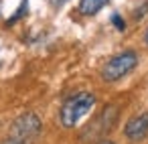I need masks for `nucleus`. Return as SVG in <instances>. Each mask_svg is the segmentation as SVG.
I'll list each match as a JSON object with an SVG mask.
<instances>
[{
    "mask_svg": "<svg viewBox=\"0 0 148 144\" xmlns=\"http://www.w3.org/2000/svg\"><path fill=\"white\" fill-rule=\"evenodd\" d=\"M110 2V0H79V6H77V10L83 14V16H93V14H97L106 4Z\"/></svg>",
    "mask_w": 148,
    "mask_h": 144,
    "instance_id": "nucleus-5",
    "label": "nucleus"
},
{
    "mask_svg": "<svg viewBox=\"0 0 148 144\" xmlns=\"http://www.w3.org/2000/svg\"><path fill=\"white\" fill-rule=\"evenodd\" d=\"M112 23H114V27H116L118 31H124V29H126V23H124V19H122L120 14H112Z\"/></svg>",
    "mask_w": 148,
    "mask_h": 144,
    "instance_id": "nucleus-7",
    "label": "nucleus"
},
{
    "mask_svg": "<svg viewBox=\"0 0 148 144\" xmlns=\"http://www.w3.org/2000/svg\"><path fill=\"white\" fill-rule=\"evenodd\" d=\"M27 10H29V0H23V2H21V8H18V10L8 19V25H14L18 19H23V16L27 14Z\"/></svg>",
    "mask_w": 148,
    "mask_h": 144,
    "instance_id": "nucleus-6",
    "label": "nucleus"
},
{
    "mask_svg": "<svg viewBox=\"0 0 148 144\" xmlns=\"http://www.w3.org/2000/svg\"><path fill=\"white\" fill-rule=\"evenodd\" d=\"M2 144H21V142H16V140H12V138H8V140H4Z\"/></svg>",
    "mask_w": 148,
    "mask_h": 144,
    "instance_id": "nucleus-10",
    "label": "nucleus"
},
{
    "mask_svg": "<svg viewBox=\"0 0 148 144\" xmlns=\"http://www.w3.org/2000/svg\"><path fill=\"white\" fill-rule=\"evenodd\" d=\"M124 136L130 142H140L148 136V112H142L134 118H130L124 126Z\"/></svg>",
    "mask_w": 148,
    "mask_h": 144,
    "instance_id": "nucleus-4",
    "label": "nucleus"
},
{
    "mask_svg": "<svg viewBox=\"0 0 148 144\" xmlns=\"http://www.w3.org/2000/svg\"><path fill=\"white\" fill-rule=\"evenodd\" d=\"M146 12H148V2H144V4H142V8L134 12V16H136V19H142V16H144Z\"/></svg>",
    "mask_w": 148,
    "mask_h": 144,
    "instance_id": "nucleus-8",
    "label": "nucleus"
},
{
    "mask_svg": "<svg viewBox=\"0 0 148 144\" xmlns=\"http://www.w3.org/2000/svg\"><path fill=\"white\" fill-rule=\"evenodd\" d=\"M51 2H53L55 6H63L65 2H69V0H51Z\"/></svg>",
    "mask_w": 148,
    "mask_h": 144,
    "instance_id": "nucleus-9",
    "label": "nucleus"
},
{
    "mask_svg": "<svg viewBox=\"0 0 148 144\" xmlns=\"http://www.w3.org/2000/svg\"><path fill=\"white\" fill-rule=\"evenodd\" d=\"M95 106V95L91 91H77L71 97H67L59 110V120L61 126L65 128H73L77 126Z\"/></svg>",
    "mask_w": 148,
    "mask_h": 144,
    "instance_id": "nucleus-1",
    "label": "nucleus"
},
{
    "mask_svg": "<svg viewBox=\"0 0 148 144\" xmlns=\"http://www.w3.org/2000/svg\"><path fill=\"white\" fill-rule=\"evenodd\" d=\"M97 144H116V142H112V140H108V138H106V140H99Z\"/></svg>",
    "mask_w": 148,
    "mask_h": 144,
    "instance_id": "nucleus-11",
    "label": "nucleus"
},
{
    "mask_svg": "<svg viewBox=\"0 0 148 144\" xmlns=\"http://www.w3.org/2000/svg\"><path fill=\"white\" fill-rule=\"evenodd\" d=\"M43 130V124H41V118L33 112H25L23 116H18L14 122H12V128H10V136L12 140L21 142V144H31L37 140V136L41 134Z\"/></svg>",
    "mask_w": 148,
    "mask_h": 144,
    "instance_id": "nucleus-3",
    "label": "nucleus"
},
{
    "mask_svg": "<svg viewBox=\"0 0 148 144\" xmlns=\"http://www.w3.org/2000/svg\"><path fill=\"white\" fill-rule=\"evenodd\" d=\"M138 65V53L128 49V51H122L114 57H110L106 61V65L101 67V79L108 81V83H114V81H120L122 77H126L128 73H132Z\"/></svg>",
    "mask_w": 148,
    "mask_h": 144,
    "instance_id": "nucleus-2",
    "label": "nucleus"
},
{
    "mask_svg": "<svg viewBox=\"0 0 148 144\" xmlns=\"http://www.w3.org/2000/svg\"><path fill=\"white\" fill-rule=\"evenodd\" d=\"M144 45L148 47V29H146V33H144Z\"/></svg>",
    "mask_w": 148,
    "mask_h": 144,
    "instance_id": "nucleus-12",
    "label": "nucleus"
}]
</instances>
